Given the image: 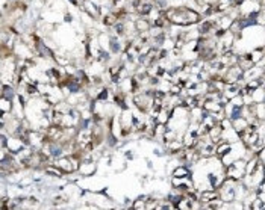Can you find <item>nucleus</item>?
Returning a JSON list of instances; mask_svg holds the SVG:
<instances>
[{"instance_id":"f257e3e1","label":"nucleus","mask_w":265,"mask_h":210,"mask_svg":"<svg viewBox=\"0 0 265 210\" xmlns=\"http://www.w3.org/2000/svg\"><path fill=\"white\" fill-rule=\"evenodd\" d=\"M71 2H73V3H76V0H71Z\"/></svg>"}]
</instances>
